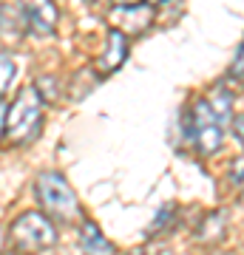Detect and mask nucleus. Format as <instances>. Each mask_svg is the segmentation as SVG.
Here are the masks:
<instances>
[{
  "label": "nucleus",
  "mask_w": 244,
  "mask_h": 255,
  "mask_svg": "<svg viewBox=\"0 0 244 255\" xmlns=\"http://www.w3.org/2000/svg\"><path fill=\"white\" fill-rule=\"evenodd\" d=\"M40 130H43V100L34 85H23L11 108L6 111L3 139L11 147H26L40 136Z\"/></svg>",
  "instance_id": "nucleus-1"
},
{
  "label": "nucleus",
  "mask_w": 244,
  "mask_h": 255,
  "mask_svg": "<svg viewBox=\"0 0 244 255\" xmlns=\"http://www.w3.org/2000/svg\"><path fill=\"white\" fill-rule=\"evenodd\" d=\"M34 193H37V201L43 204V210L51 219L63 221V224L80 221V201H77L71 184L65 182L63 173H57V170L40 173L34 179Z\"/></svg>",
  "instance_id": "nucleus-2"
},
{
  "label": "nucleus",
  "mask_w": 244,
  "mask_h": 255,
  "mask_svg": "<svg viewBox=\"0 0 244 255\" xmlns=\"http://www.w3.org/2000/svg\"><path fill=\"white\" fill-rule=\"evenodd\" d=\"M54 241H57V230L43 213H31L28 210L20 219L11 221L9 227V244L20 255H37L43 250H48V247H54Z\"/></svg>",
  "instance_id": "nucleus-3"
},
{
  "label": "nucleus",
  "mask_w": 244,
  "mask_h": 255,
  "mask_svg": "<svg viewBox=\"0 0 244 255\" xmlns=\"http://www.w3.org/2000/svg\"><path fill=\"white\" fill-rule=\"evenodd\" d=\"M188 139L193 142L196 153L202 156H213L222 150V139H225V130H222V119L216 117V111L208 100H196L188 111Z\"/></svg>",
  "instance_id": "nucleus-4"
},
{
  "label": "nucleus",
  "mask_w": 244,
  "mask_h": 255,
  "mask_svg": "<svg viewBox=\"0 0 244 255\" xmlns=\"http://www.w3.org/2000/svg\"><path fill=\"white\" fill-rule=\"evenodd\" d=\"M154 6L151 3H125V6H117V9L111 11V23L117 28V31H122V34L128 37V40H134V37H142L148 28L154 26Z\"/></svg>",
  "instance_id": "nucleus-5"
},
{
  "label": "nucleus",
  "mask_w": 244,
  "mask_h": 255,
  "mask_svg": "<svg viewBox=\"0 0 244 255\" xmlns=\"http://www.w3.org/2000/svg\"><path fill=\"white\" fill-rule=\"evenodd\" d=\"M20 14L26 20L28 31H34L40 37H51L60 20L54 0H20Z\"/></svg>",
  "instance_id": "nucleus-6"
},
{
  "label": "nucleus",
  "mask_w": 244,
  "mask_h": 255,
  "mask_svg": "<svg viewBox=\"0 0 244 255\" xmlns=\"http://www.w3.org/2000/svg\"><path fill=\"white\" fill-rule=\"evenodd\" d=\"M128 60V37L117 28H108L105 46L97 57V74H114Z\"/></svg>",
  "instance_id": "nucleus-7"
},
{
  "label": "nucleus",
  "mask_w": 244,
  "mask_h": 255,
  "mask_svg": "<svg viewBox=\"0 0 244 255\" xmlns=\"http://www.w3.org/2000/svg\"><path fill=\"white\" fill-rule=\"evenodd\" d=\"M80 253L82 255H114V247H111V241H105V236L91 221H82L80 224Z\"/></svg>",
  "instance_id": "nucleus-8"
},
{
  "label": "nucleus",
  "mask_w": 244,
  "mask_h": 255,
  "mask_svg": "<svg viewBox=\"0 0 244 255\" xmlns=\"http://www.w3.org/2000/svg\"><path fill=\"white\" fill-rule=\"evenodd\" d=\"M28 26L26 20H23V14L14 9H3L0 6V40L3 43H11V46H17L20 40L26 37Z\"/></svg>",
  "instance_id": "nucleus-9"
},
{
  "label": "nucleus",
  "mask_w": 244,
  "mask_h": 255,
  "mask_svg": "<svg viewBox=\"0 0 244 255\" xmlns=\"http://www.w3.org/2000/svg\"><path fill=\"white\" fill-rule=\"evenodd\" d=\"M227 230V216L225 213H210L208 219H202V227H199V238L202 241H222Z\"/></svg>",
  "instance_id": "nucleus-10"
},
{
  "label": "nucleus",
  "mask_w": 244,
  "mask_h": 255,
  "mask_svg": "<svg viewBox=\"0 0 244 255\" xmlns=\"http://www.w3.org/2000/svg\"><path fill=\"white\" fill-rule=\"evenodd\" d=\"M11 80H14V63H11V57L0 54V97L9 91Z\"/></svg>",
  "instance_id": "nucleus-11"
},
{
  "label": "nucleus",
  "mask_w": 244,
  "mask_h": 255,
  "mask_svg": "<svg viewBox=\"0 0 244 255\" xmlns=\"http://www.w3.org/2000/svg\"><path fill=\"white\" fill-rule=\"evenodd\" d=\"M230 182H233V184H244V156H242V159H236L233 167H230Z\"/></svg>",
  "instance_id": "nucleus-12"
},
{
  "label": "nucleus",
  "mask_w": 244,
  "mask_h": 255,
  "mask_svg": "<svg viewBox=\"0 0 244 255\" xmlns=\"http://www.w3.org/2000/svg\"><path fill=\"white\" fill-rule=\"evenodd\" d=\"M230 74H233V77H244V46L236 51L233 65H230Z\"/></svg>",
  "instance_id": "nucleus-13"
},
{
  "label": "nucleus",
  "mask_w": 244,
  "mask_h": 255,
  "mask_svg": "<svg viewBox=\"0 0 244 255\" xmlns=\"http://www.w3.org/2000/svg\"><path fill=\"white\" fill-rule=\"evenodd\" d=\"M233 133H236V139H239V142H242V147H244V114L233 119Z\"/></svg>",
  "instance_id": "nucleus-14"
},
{
  "label": "nucleus",
  "mask_w": 244,
  "mask_h": 255,
  "mask_svg": "<svg viewBox=\"0 0 244 255\" xmlns=\"http://www.w3.org/2000/svg\"><path fill=\"white\" fill-rule=\"evenodd\" d=\"M6 111H9L6 108V102L0 100V139H3V128H6Z\"/></svg>",
  "instance_id": "nucleus-15"
},
{
  "label": "nucleus",
  "mask_w": 244,
  "mask_h": 255,
  "mask_svg": "<svg viewBox=\"0 0 244 255\" xmlns=\"http://www.w3.org/2000/svg\"><path fill=\"white\" fill-rule=\"evenodd\" d=\"M3 244H6V241H3V227H0V250H3Z\"/></svg>",
  "instance_id": "nucleus-16"
},
{
  "label": "nucleus",
  "mask_w": 244,
  "mask_h": 255,
  "mask_svg": "<svg viewBox=\"0 0 244 255\" xmlns=\"http://www.w3.org/2000/svg\"><path fill=\"white\" fill-rule=\"evenodd\" d=\"M148 3H151V6H154V3H168V0H148Z\"/></svg>",
  "instance_id": "nucleus-17"
},
{
  "label": "nucleus",
  "mask_w": 244,
  "mask_h": 255,
  "mask_svg": "<svg viewBox=\"0 0 244 255\" xmlns=\"http://www.w3.org/2000/svg\"><path fill=\"white\" fill-rule=\"evenodd\" d=\"M128 255H145V253H139V250H136V253H128Z\"/></svg>",
  "instance_id": "nucleus-18"
},
{
  "label": "nucleus",
  "mask_w": 244,
  "mask_h": 255,
  "mask_svg": "<svg viewBox=\"0 0 244 255\" xmlns=\"http://www.w3.org/2000/svg\"><path fill=\"white\" fill-rule=\"evenodd\" d=\"M91 3H105V0H91Z\"/></svg>",
  "instance_id": "nucleus-19"
}]
</instances>
